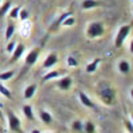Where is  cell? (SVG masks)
I'll return each mask as SVG.
<instances>
[{
    "label": "cell",
    "mask_w": 133,
    "mask_h": 133,
    "mask_svg": "<svg viewBox=\"0 0 133 133\" xmlns=\"http://www.w3.org/2000/svg\"><path fill=\"white\" fill-rule=\"evenodd\" d=\"M20 8H21V7H19V5L11 8L9 12H8L9 17H11V19H17V17H19V12H20Z\"/></svg>",
    "instance_id": "obj_22"
},
{
    "label": "cell",
    "mask_w": 133,
    "mask_h": 133,
    "mask_svg": "<svg viewBox=\"0 0 133 133\" xmlns=\"http://www.w3.org/2000/svg\"><path fill=\"white\" fill-rule=\"evenodd\" d=\"M98 5V2L97 0H83V3H81V7L85 11H89V9H93Z\"/></svg>",
    "instance_id": "obj_12"
},
{
    "label": "cell",
    "mask_w": 133,
    "mask_h": 133,
    "mask_svg": "<svg viewBox=\"0 0 133 133\" xmlns=\"http://www.w3.org/2000/svg\"><path fill=\"white\" fill-rule=\"evenodd\" d=\"M39 55H40V49L39 48H33L32 51H29V53L25 57V65H33L36 64L37 59H39Z\"/></svg>",
    "instance_id": "obj_5"
},
{
    "label": "cell",
    "mask_w": 133,
    "mask_h": 133,
    "mask_svg": "<svg viewBox=\"0 0 133 133\" xmlns=\"http://www.w3.org/2000/svg\"><path fill=\"white\" fill-rule=\"evenodd\" d=\"M11 5H12V4H11V2L8 0V2H5V3L2 5V7H0V17H4V16L9 12Z\"/></svg>",
    "instance_id": "obj_21"
},
{
    "label": "cell",
    "mask_w": 133,
    "mask_h": 133,
    "mask_svg": "<svg viewBox=\"0 0 133 133\" xmlns=\"http://www.w3.org/2000/svg\"><path fill=\"white\" fill-rule=\"evenodd\" d=\"M0 3H2V0H0Z\"/></svg>",
    "instance_id": "obj_32"
},
{
    "label": "cell",
    "mask_w": 133,
    "mask_h": 133,
    "mask_svg": "<svg viewBox=\"0 0 133 133\" xmlns=\"http://www.w3.org/2000/svg\"><path fill=\"white\" fill-rule=\"evenodd\" d=\"M32 133H41V132H40V130H37V129H33V130H32Z\"/></svg>",
    "instance_id": "obj_31"
},
{
    "label": "cell",
    "mask_w": 133,
    "mask_h": 133,
    "mask_svg": "<svg viewBox=\"0 0 133 133\" xmlns=\"http://www.w3.org/2000/svg\"><path fill=\"white\" fill-rule=\"evenodd\" d=\"M24 49H25V47L23 45V44H16V47H15V49H14V52H12V57H11V63H15V61H17V60H19L21 56H23Z\"/></svg>",
    "instance_id": "obj_7"
},
{
    "label": "cell",
    "mask_w": 133,
    "mask_h": 133,
    "mask_svg": "<svg viewBox=\"0 0 133 133\" xmlns=\"http://www.w3.org/2000/svg\"><path fill=\"white\" fill-rule=\"evenodd\" d=\"M36 89H37V85L36 84H31V85H28L27 88H25V91H24V98H32L33 97V95H35V92H36Z\"/></svg>",
    "instance_id": "obj_13"
},
{
    "label": "cell",
    "mask_w": 133,
    "mask_h": 133,
    "mask_svg": "<svg viewBox=\"0 0 133 133\" xmlns=\"http://www.w3.org/2000/svg\"><path fill=\"white\" fill-rule=\"evenodd\" d=\"M72 83H73L72 77H69V76H64V77H61V79L57 81V87L60 88L61 91H68L69 88H71V85H72Z\"/></svg>",
    "instance_id": "obj_6"
},
{
    "label": "cell",
    "mask_w": 133,
    "mask_h": 133,
    "mask_svg": "<svg viewBox=\"0 0 133 133\" xmlns=\"http://www.w3.org/2000/svg\"><path fill=\"white\" fill-rule=\"evenodd\" d=\"M130 29H132V25L130 24H125V25H121L117 35H116V39H115V47L116 48H120L123 47V44L125 43L127 37L129 36L130 33Z\"/></svg>",
    "instance_id": "obj_1"
},
{
    "label": "cell",
    "mask_w": 133,
    "mask_h": 133,
    "mask_svg": "<svg viewBox=\"0 0 133 133\" xmlns=\"http://www.w3.org/2000/svg\"><path fill=\"white\" fill-rule=\"evenodd\" d=\"M63 72H64V71H60V69L47 72L45 75L43 76V81H49V80H53V79H57V77H59V76H60Z\"/></svg>",
    "instance_id": "obj_10"
},
{
    "label": "cell",
    "mask_w": 133,
    "mask_h": 133,
    "mask_svg": "<svg viewBox=\"0 0 133 133\" xmlns=\"http://www.w3.org/2000/svg\"><path fill=\"white\" fill-rule=\"evenodd\" d=\"M15 47H16V43H15V41H8L5 49H7V52H8V53H12V52H14V49H15Z\"/></svg>",
    "instance_id": "obj_27"
},
{
    "label": "cell",
    "mask_w": 133,
    "mask_h": 133,
    "mask_svg": "<svg viewBox=\"0 0 133 133\" xmlns=\"http://www.w3.org/2000/svg\"><path fill=\"white\" fill-rule=\"evenodd\" d=\"M83 128H84V124L79 120H76V121L72 123V129L76 130V132H83Z\"/></svg>",
    "instance_id": "obj_25"
},
{
    "label": "cell",
    "mask_w": 133,
    "mask_h": 133,
    "mask_svg": "<svg viewBox=\"0 0 133 133\" xmlns=\"http://www.w3.org/2000/svg\"><path fill=\"white\" fill-rule=\"evenodd\" d=\"M117 68H118V72L121 75H129L130 73V64L128 60H120Z\"/></svg>",
    "instance_id": "obj_9"
},
{
    "label": "cell",
    "mask_w": 133,
    "mask_h": 133,
    "mask_svg": "<svg viewBox=\"0 0 133 133\" xmlns=\"http://www.w3.org/2000/svg\"><path fill=\"white\" fill-rule=\"evenodd\" d=\"M7 116H8V127L9 129L15 132V133H23L21 130V121L19 117H16V115L12 112V110H7Z\"/></svg>",
    "instance_id": "obj_3"
},
{
    "label": "cell",
    "mask_w": 133,
    "mask_h": 133,
    "mask_svg": "<svg viewBox=\"0 0 133 133\" xmlns=\"http://www.w3.org/2000/svg\"><path fill=\"white\" fill-rule=\"evenodd\" d=\"M100 97H101V100L104 101V104L112 105L116 101V91L112 89V88H109V87H107L100 92Z\"/></svg>",
    "instance_id": "obj_4"
},
{
    "label": "cell",
    "mask_w": 133,
    "mask_h": 133,
    "mask_svg": "<svg viewBox=\"0 0 133 133\" xmlns=\"http://www.w3.org/2000/svg\"><path fill=\"white\" fill-rule=\"evenodd\" d=\"M124 124H125V127H127L128 132H129V133H132V132H133V128H132V120H125V121H124Z\"/></svg>",
    "instance_id": "obj_28"
},
{
    "label": "cell",
    "mask_w": 133,
    "mask_h": 133,
    "mask_svg": "<svg viewBox=\"0 0 133 133\" xmlns=\"http://www.w3.org/2000/svg\"><path fill=\"white\" fill-rule=\"evenodd\" d=\"M104 25L98 21H93L87 27V36L89 39H96V37H100L104 35Z\"/></svg>",
    "instance_id": "obj_2"
},
{
    "label": "cell",
    "mask_w": 133,
    "mask_h": 133,
    "mask_svg": "<svg viewBox=\"0 0 133 133\" xmlns=\"http://www.w3.org/2000/svg\"><path fill=\"white\" fill-rule=\"evenodd\" d=\"M79 98H80V101L83 103V105H85L87 108H95V104H93V101L88 97L84 92H80L79 93Z\"/></svg>",
    "instance_id": "obj_11"
},
{
    "label": "cell",
    "mask_w": 133,
    "mask_h": 133,
    "mask_svg": "<svg viewBox=\"0 0 133 133\" xmlns=\"http://www.w3.org/2000/svg\"><path fill=\"white\" fill-rule=\"evenodd\" d=\"M0 120H3V113H2V107H0Z\"/></svg>",
    "instance_id": "obj_30"
},
{
    "label": "cell",
    "mask_w": 133,
    "mask_h": 133,
    "mask_svg": "<svg viewBox=\"0 0 133 133\" xmlns=\"http://www.w3.org/2000/svg\"><path fill=\"white\" fill-rule=\"evenodd\" d=\"M66 64H68V66H72V68H75V66L79 65V63H77V60L72 56H68L66 57Z\"/></svg>",
    "instance_id": "obj_26"
},
{
    "label": "cell",
    "mask_w": 133,
    "mask_h": 133,
    "mask_svg": "<svg viewBox=\"0 0 133 133\" xmlns=\"http://www.w3.org/2000/svg\"><path fill=\"white\" fill-rule=\"evenodd\" d=\"M69 15H71L69 12H65V14H64V15H63V16H61V17H60V19L57 20V24H61V21H63V20H64V19H65L66 16H69Z\"/></svg>",
    "instance_id": "obj_29"
},
{
    "label": "cell",
    "mask_w": 133,
    "mask_h": 133,
    "mask_svg": "<svg viewBox=\"0 0 133 133\" xmlns=\"http://www.w3.org/2000/svg\"><path fill=\"white\" fill-rule=\"evenodd\" d=\"M98 64H100V59H95L93 61H91L89 64L87 65V69H85L87 73H93V72H96Z\"/></svg>",
    "instance_id": "obj_14"
},
{
    "label": "cell",
    "mask_w": 133,
    "mask_h": 133,
    "mask_svg": "<svg viewBox=\"0 0 133 133\" xmlns=\"http://www.w3.org/2000/svg\"><path fill=\"white\" fill-rule=\"evenodd\" d=\"M15 29H16L15 24H8V25H7V28H5V33H4L5 40H11V39H12L14 33H15Z\"/></svg>",
    "instance_id": "obj_16"
},
{
    "label": "cell",
    "mask_w": 133,
    "mask_h": 133,
    "mask_svg": "<svg viewBox=\"0 0 133 133\" xmlns=\"http://www.w3.org/2000/svg\"><path fill=\"white\" fill-rule=\"evenodd\" d=\"M57 63V55L56 53H49L48 56L45 57V60H44V63H43V66L45 69H48V68H52V66Z\"/></svg>",
    "instance_id": "obj_8"
},
{
    "label": "cell",
    "mask_w": 133,
    "mask_h": 133,
    "mask_svg": "<svg viewBox=\"0 0 133 133\" xmlns=\"http://www.w3.org/2000/svg\"><path fill=\"white\" fill-rule=\"evenodd\" d=\"M17 19H20L21 21H25L27 19H29V12L27 9H24V8H20V12H19V17Z\"/></svg>",
    "instance_id": "obj_24"
},
{
    "label": "cell",
    "mask_w": 133,
    "mask_h": 133,
    "mask_svg": "<svg viewBox=\"0 0 133 133\" xmlns=\"http://www.w3.org/2000/svg\"><path fill=\"white\" fill-rule=\"evenodd\" d=\"M40 118L43 120L44 124H51L52 123V115L49 112H47V110H40Z\"/></svg>",
    "instance_id": "obj_15"
},
{
    "label": "cell",
    "mask_w": 133,
    "mask_h": 133,
    "mask_svg": "<svg viewBox=\"0 0 133 133\" xmlns=\"http://www.w3.org/2000/svg\"><path fill=\"white\" fill-rule=\"evenodd\" d=\"M0 93H2L4 97H7V98H12V93H11V91L8 89V88H5L2 83H0Z\"/></svg>",
    "instance_id": "obj_23"
},
{
    "label": "cell",
    "mask_w": 133,
    "mask_h": 133,
    "mask_svg": "<svg viewBox=\"0 0 133 133\" xmlns=\"http://www.w3.org/2000/svg\"><path fill=\"white\" fill-rule=\"evenodd\" d=\"M15 76V71H5V72H2L0 73V81H8L11 80L12 77Z\"/></svg>",
    "instance_id": "obj_18"
},
{
    "label": "cell",
    "mask_w": 133,
    "mask_h": 133,
    "mask_svg": "<svg viewBox=\"0 0 133 133\" xmlns=\"http://www.w3.org/2000/svg\"><path fill=\"white\" fill-rule=\"evenodd\" d=\"M75 24H76V19H75L72 15L66 16V17L61 21V25H63V27H73Z\"/></svg>",
    "instance_id": "obj_19"
},
{
    "label": "cell",
    "mask_w": 133,
    "mask_h": 133,
    "mask_svg": "<svg viewBox=\"0 0 133 133\" xmlns=\"http://www.w3.org/2000/svg\"><path fill=\"white\" fill-rule=\"evenodd\" d=\"M23 113H24V116H25L28 120H31V121L35 120L33 110H32V107H31V105H24V107H23Z\"/></svg>",
    "instance_id": "obj_17"
},
{
    "label": "cell",
    "mask_w": 133,
    "mask_h": 133,
    "mask_svg": "<svg viewBox=\"0 0 133 133\" xmlns=\"http://www.w3.org/2000/svg\"><path fill=\"white\" fill-rule=\"evenodd\" d=\"M83 130H84L85 133H95V132H96V125H95V123H92V121H87V123L84 124Z\"/></svg>",
    "instance_id": "obj_20"
}]
</instances>
